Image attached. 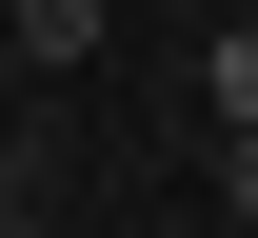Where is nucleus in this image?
I'll list each match as a JSON object with an SVG mask.
<instances>
[{
  "label": "nucleus",
  "mask_w": 258,
  "mask_h": 238,
  "mask_svg": "<svg viewBox=\"0 0 258 238\" xmlns=\"http://www.w3.org/2000/svg\"><path fill=\"white\" fill-rule=\"evenodd\" d=\"M199 80H219V139H258V20H219V60H199Z\"/></svg>",
  "instance_id": "nucleus-1"
},
{
  "label": "nucleus",
  "mask_w": 258,
  "mask_h": 238,
  "mask_svg": "<svg viewBox=\"0 0 258 238\" xmlns=\"http://www.w3.org/2000/svg\"><path fill=\"white\" fill-rule=\"evenodd\" d=\"M219 179H238V199H258V139H219Z\"/></svg>",
  "instance_id": "nucleus-2"
},
{
  "label": "nucleus",
  "mask_w": 258,
  "mask_h": 238,
  "mask_svg": "<svg viewBox=\"0 0 258 238\" xmlns=\"http://www.w3.org/2000/svg\"><path fill=\"white\" fill-rule=\"evenodd\" d=\"M0 238H20V199H0Z\"/></svg>",
  "instance_id": "nucleus-3"
},
{
  "label": "nucleus",
  "mask_w": 258,
  "mask_h": 238,
  "mask_svg": "<svg viewBox=\"0 0 258 238\" xmlns=\"http://www.w3.org/2000/svg\"><path fill=\"white\" fill-rule=\"evenodd\" d=\"M20 238H60V218H20Z\"/></svg>",
  "instance_id": "nucleus-4"
}]
</instances>
